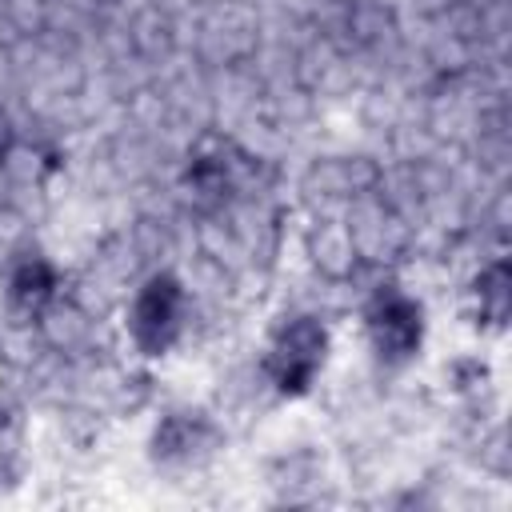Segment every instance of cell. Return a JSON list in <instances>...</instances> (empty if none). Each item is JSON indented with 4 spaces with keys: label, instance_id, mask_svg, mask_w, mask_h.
I'll list each match as a JSON object with an SVG mask.
<instances>
[{
    "label": "cell",
    "instance_id": "1",
    "mask_svg": "<svg viewBox=\"0 0 512 512\" xmlns=\"http://www.w3.org/2000/svg\"><path fill=\"white\" fill-rule=\"evenodd\" d=\"M320 364H324V328L312 320H296L292 328H284L268 356V372L280 392L308 388V380L316 376Z\"/></svg>",
    "mask_w": 512,
    "mask_h": 512
},
{
    "label": "cell",
    "instance_id": "4",
    "mask_svg": "<svg viewBox=\"0 0 512 512\" xmlns=\"http://www.w3.org/2000/svg\"><path fill=\"white\" fill-rule=\"evenodd\" d=\"M48 288H52V272H48L40 260L20 264L16 276H12V296H16L20 304H40V300L48 296Z\"/></svg>",
    "mask_w": 512,
    "mask_h": 512
},
{
    "label": "cell",
    "instance_id": "2",
    "mask_svg": "<svg viewBox=\"0 0 512 512\" xmlns=\"http://www.w3.org/2000/svg\"><path fill=\"white\" fill-rule=\"evenodd\" d=\"M368 332H372V344L380 348V356L388 360H404L416 352L420 344V308L400 296V292H388L372 304V316H368Z\"/></svg>",
    "mask_w": 512,
    "mask_h": 512
},
{
    "label": "cell",
    "instance_id": "3",
    "mask_svg": "<svg viewBox=\"0 0 512 512\" xmlns=\"http://www.w3.org/2000/svg\"><path fill=\"white\" fill-rule=\"evenodd\" d=\"M180 324V288L172 280H152L132 308V332L148 352L168 348V340L176 336Z\"/></svg>",
    "mask_w": 512,
    "mask_h": 512
}]
</instances>
